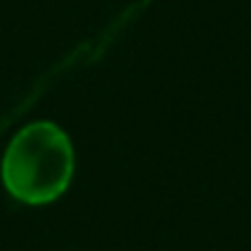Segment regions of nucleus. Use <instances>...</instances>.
<instances>
[{
    "label": "nucleus",
    "mask_w": 251,
    "mask_h": 251,
    "mask_svg": "<svg viewBox=\"0 0 251 251\" xmlns=\"http://www.w3.org/2000/svg\"><path fill=\"white\" fill-rule=\"evenodd\" d=\"M76 153L69 133L54 121H32L10 138L0 180L5 192L30 207L57 202L72 185Z\"/></svg>",
    "instance_id": "obj_1"
}]
</instances>
